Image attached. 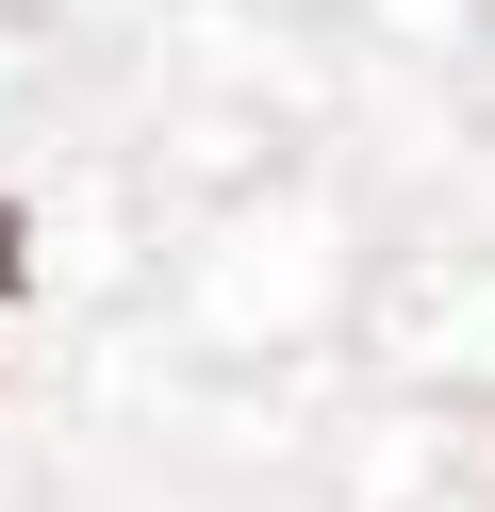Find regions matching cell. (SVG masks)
Returning <instances> with one entry per match:
<instances>
[{
    "instance_id": "6da1fadb",
    "label": "cell",
    "mask_w": 495,
    "mask_h": 512,
    "mask_svg": "<svg viewBox=\"0 0 495 512\" xmlns=\"http://www.w3.org/2000/svg\"><path fill=\"white\" fill-rule=\"evenodd\" d=\"M0 281H17V199H0Z\"/></svg>"
}]
</instances>
